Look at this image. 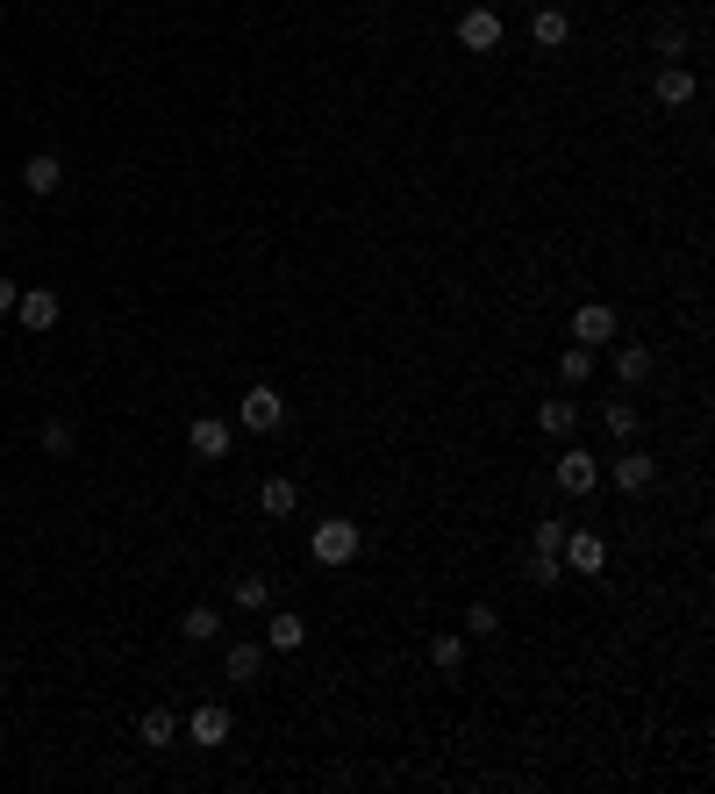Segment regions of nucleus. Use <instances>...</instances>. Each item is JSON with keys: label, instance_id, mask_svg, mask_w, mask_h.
Instances as JSON below:
<instances>
[{"label": "nucleus", "instance_id": "obj_2", "mask_svg": "<svg viewBox=\"0 0 715 794\" xmlns=\"http://www.w3.org/2000/svg\"><path fill=\"white\" fill-rule=\"evenodd\" d=\"M279 423H287V401H279V387H273V380L243 387V401H237V430H251V437H273Z\"/></svg>", "mask_w": 715, "mask_h": 794}, {"label": "nucleus", "instance_id": "obj_19", "mask_svg": "<svg viewBox=\"0 0 715 794\" xmlns=\"http://www.w3.org/2000/svg\"><path fill=\"white\" fill-rule=\"evenodd\" d=\"M215 630H222V616L208 602H193L187 616H179V638H187V644H215Z\"/></svg>", "mask_w": 715, "mask_h": 794}, {"label": "nucleus", "instance_id": "obj_31", "mask_svg": "<svg viewBox=\"0 0 715 794\" xmlns=\"http://www.w3.org/2000/svg\"><path fill=\"white\" fill-rule=\"evenodd\" d=\"M515 8H544V0H515Z\"/></svg>", "mask_w": 715, "mask_h": 794}, {"label": "nucleus", "instance_id": "obj_10", "mask_svg": "<svg viewBox=\"0 0 715 794\" xmlns=\"http://www.w3.org/2000/svg\"><path fill=\"white\" fill-rule=\"evenodd\" d=\"M651 101H658V108H687V101H694V72H687V65H658V72H651Z\"/></svg>", "mask_w": 715, "mask_h": 794}, {"label": "nucleus", "instance_id": "obj_24", "mask_svg": "<svg viewBox=\"0 0 715 794\" xmlns=\"http://www.w3.org/2000/svg\"><path fill=\"white\" fill-rule=\"evenodd\" d=\"M137 738H143V744H151V752H158V744H172V738H179V723H172L165 708H143V723H137Z\"/></svg>", "mask_w": 715, "mask_h": 794}, {"label": "nucleus", "instance_id": "obj_27", "mask_svg": "<svg viewBox=\"0 0 715 794\" xmlns=\"http://www.w3.org/2000/svg\"><path fill=\"white\" fill-rule=\"evenodd\" d=\"M229 594H237V608H265V602H273L265 572H237V588H229Z\"/></svg>", "mask_w": 715, "mask_h": 794}, {"label": "nucleus", "instance_id": "obj_3", "mask_svg": "<svg viewBox=\"0 0 715 794\" xmlns=\"http://www.w3.org/2000/svg\"><path fill=\"white\" fill-rule=\"evenodd\" d=\"M594 487H601V458H594V451H579V444H565L559 451V494L587 501Z\"/></svg>", "mask_w": 715, "mask_h": 794}, {"label": "nucleus", "instance_id": "obj_11", "mask_svg": "<svg viewBox=\"0 0 715 794\" xmlns=\"http://www.w3.org/2000/svg\"><path fill=\"white\" fill-rule=\"evenodd\" d=\"M187 738L208 744V752H215V744H229V708H222V702H201V708L187 716Z\"/></svg>", "mask_w": 715, "mask_h": 794}, {"label": "nucleus", "instance_id": "obj_17", "mask_svg": "<svg viewBox=\"0 0 715 794\" xmlns=\"http://www.w3.org/2000/svg\"><path fill=\"white\" fill-rule=\"evenodd\" d=\"M258 508H265V516H293V508H301V487H293L287 480V472H273V480H265V487H258Z\"/></svg>", "mask_w": 715, "mask_h": 794}, {"label": "nucleus", "instance_id": "obj_6", "mask_svg": "<svg viewBox=\"0 0 715 794\" xmlns=\"http://www.w3.org/2000/svg\"><path fill=\"white\" fill-rule=\"evenodd\" d=\"M573 344H587V351L615 344V308H609V301H587V308H573Z\"/></svg>", "mask_w": 715, "mask_h": 794}, {"label": "nucleus", "instance_id": "obj_22", "mask_svg": "<svg viewBox=\"0 0 715 794\" xmlns=\"http://www.w3.org/2000/svg\"><path fill=\"white\" fill-rule=\"evenodd\" d=\"M601 430H609L615 444H630V437H637V408H630V401H609V408H601Z\"/></svg>", "mask_w": 715, "mask_h": 794}, {"label": "nucleus", "instance_id": "obj_12", "mask_svg": "<svg viewBox=\"0 0 715 794\" xmlns=\"http://www.w3.org/2000/svg\"><path fill=\"white\" fill-rule=\"evenodd\" d=\"M651 480H658V458H651V451H623V458H615V487H623V494H651Z\"/></svg>", "mask_w": 715, "mask_h": 794}, {"label": "nucleus", "instance_id": "obj_26", "mask_svg": "<svg viewBox=\"0 0 715 794\" xmlns=\"http://www.w3.org/2000/svg\"><path fill=\"white\" fill-rule=\"evenodd\" d=\"M465 638H501V608L494 602H473V608H465Z\"/></svg>", "mask_w": 715, "mask_h": 794}, {"label": "nucleus", "instance_id": "obj_21", "mask_svg": "<svg viewBox=\"0 0 715 794\" xmlns=\"http://www.w3.org/2000/svg\"><path fill=\"white\" fill-rule=\"evenodd\" d=\"M573 423H579L573 401H537V430L544 437H573Z\"/></svg>", "mask_w": 715, "mask_h": 794}, {"label": "nucleus", "instance_id": "obj_20", "mask_svg": "<svg viewBox=\"0 0 715 794\" xmlns=\"http://www.w3.org/2000/svg\"><path fill=\"white\" fill-rule=\"evenodd\" d=\"M559 380L565 387H587V380H594V351H587V344H565L559 351Z\"/></svg>", "mask_w": 715, "mask_h": 794}, {"label": "nucleus", "instance_id": "obj_13", "mask_svg": "<svg viewBox=\"0 0 715 794\" xmlns=\"http://www.w3.org/2000/svg\"><path fill=\"white\" fill-rule=\"evenodd\" d=\"M609 351H615V380H623V387H644L651 373H658L651 344H609Z\"/></svg>", "mask_w": 715, "mask_h": 794}, {"label": "nucleus", "instance_id": "obj_1", "mask_svg": "<svg viewBox=\"0 0 715 794\" xmlns=\"http://www.w3.org/2000/svg\"><path fill=\"white\" fill-rule=\"evenodd\" d=\"M308 552H315V566L337 572V566H351V558L365 552V530H358L351 516H323V522H315V537H308Z\"/></svg>", "mask_w": 715, "mask_h": 794}, {"label": "nucleus", "instance_id": "obj_18", "mask_svg": "<svg viewBox=\"0 0 715 794\" xmlns=\"http://www.w3.org/2000/svg\"><path fill=\"white\" fill-rule=\"evenodd\" d=\"M429 666H437L443 680L465 673V630H443V638H429Z\"/></svg>", "mask_w": 715, "mask_h": 794}, {"label": "nucleus", "instance_id": "obj_14", "mask_svg": "<svg viewBox=\"0 0 715 794\" xmlns=\"http://www.w3.org/2000/svg\"><path fill=\"white\" fill-rule=\"evenodd\" d=\"M301 644H308V616L273 608V622H265V652H301Z\"/></svg>", "mask_w": 715, "mask_h": 794}, {"label": "nucleus", "instance_id": "obj_23", "mask_svg": "<svg viewBox=\"0 0 715 794\" xmlns=\"http://www.w3.org/2000/svg\"><path fill=\"white\" fill-rule=\"evenodd\" d=\"M36 444L51 451V458H72V444H79V437H72V423H65V415H51V423L36 430Z\"/></svg>", "mask_w": 715, "mask_h": 794}, {"label": "nucleus", "instance_id": "obj_4", "mask_svg": "<svg viewBox=\"0 0 715 794\" xmlns=\"http://www.w3.org/2000/svg\"><path fill=\"white\" fill-rule=\"evenodd\" d=\"M187 444H193V458H229L237 423H222V415H193V423H187Z\"/></svg>", "mask_w": 715, "mask_h": 794}, {"label": "nucleus", "instance_id": "obj_9", "mask_svg": "<svg viewBox=\"0 0 715 794\" xmlns=\"http://www.w3.org/2000/svg\"><path fill=\"white\" fill-rule=\"evenodd\" d=\"M565 36H573V15H565V8H529V43H537V51H565Z\"/></svg>", "mask_w": 715, "mask_h": 794}, {"label": "nucleus", "instance_id": "obj_25", "mask_svg": "<svg viewBox=\"0 0 715 794\" xmlns=\"http://www.w3.org/2000/svg\"><path fill=\"white\" fill-rule=\"evenodd\" d=\"M565 580V558L559 552H529V588H559Z\"/></svg>", "mask_w": 715, "mask_h": 794}, {"label": "nucleus", "instance_id": "obj_30", "mask_svg": "<svg viewBox=\"0 0 715 794\" xmlns=\"http://www.w3.org/2000/svg\"><path fill=\"white\" fill-rule=\"evenodd\" d=\"M15 301H22V287H15V279H0V315H15Z\"/></svg>", "mask_w": 715, "mask_h": 794}, {"label": "nucleus", "instance_id": "obj_29", "mask_svg": "<svg viewBox=\"0 0 715 794\" xmlns=\"http://www.w3.org/2000/svg\"><path fill=\"white\" fill-rule=\"evenodd\" d=\"M658 58H665V65H680V58H687V29H658Z\"/></svg>", "mask_w": 715, "mask_h": 794}, {"label": "nucleus", "instance_id": "obj_8", "mask_svg": "<svg viewBox=\"0 0 715 794\" xmlns=\"http://www.w3.org/2000/svg\"><path fill=\"white\" fill-rule=\"evenodd\" d=\"M459 43L465 51H501V15L494 8H465L459 15Z\"/></svg>", "mask_w": 715, "mask_h": 794}, {"label": "nucleus", "instance_id": "obj_15", "mask_svg": "<svg viewBox=\"0 0 715 794\" xmlns=\"http://www.w3.org/2000/svg\"><path fill=\"white\" fill-rule=\"evenodd\" d=\"M222 673H229V688H251V680L265 673V644H229V652H222Z\"/></svg>", "mask_w": 715, "mask_h": 794}, {"label": "nucleus", "instance_id": "obj_7", "mask_svg": "<svg viewBox=\"0 0 715 794\" xmlns=\"http://www.w3.org/2000/svg\"><path fill=\"white\" fill-rule=\"evenodd\" d=\"M559 558H565V572H601V566H609V544H601L594 530H565Z\"/></svg>", "mask_w": 715, "mask_h": 794}, {"label": "nucleus", "instance_id": "obj_16", "mask_svg": "<svg viewBox=\"0 0 715 794\" xmlns=\"http://www.w3.org/2000/svg\"><path fill=\"white\" fill-rule=\"evenodd\" d=\"M22 187H29L36 201H43V193H58V187H65V165H58L51 151H36L29 165H22Z\"/></svg>", "mask_w": 715, "mask_h": 794}, {"label": "nucleus", "instance_id": "obj_28", "mask_svg": "<svg viewBox=\"0 0 715 794\" xmlns=\"http://www.w3.org/2000/svg\"><path fill=\"white\" fill-rule=\"evenodd\" d=\"M565 544V522L559 516H537V530H529V552H559Z\"/></svg>", "mask_w": 715, "mask_h": 794}, {"label": "nucleus", "instance_id": "obj_5", "mask_svg": "<svg viewBox=\"0 0 715 794\" xmlns=\"http://www.w3.org/2000/svg\"><path fill=\"white\" fill-rule=\"evenodd\" d=\"M15 315H22V329H58V315H65V301H58V287H22V301H15Z\"/></svg>", "mask_w": 715, "mask_h": 794}]
</instances>
